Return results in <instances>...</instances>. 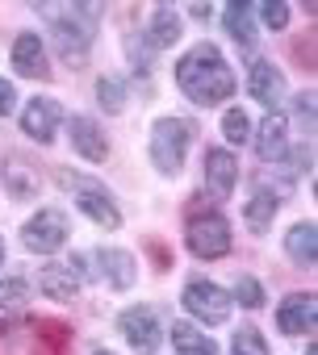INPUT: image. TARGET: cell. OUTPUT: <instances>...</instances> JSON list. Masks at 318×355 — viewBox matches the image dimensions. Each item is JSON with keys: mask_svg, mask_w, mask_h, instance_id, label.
Masks as SVG:
<instances>
[{"mask_svg": "<svg viewBox=\"0 0 318 355\" xmlns=\"http://www.w3.org/2000/svg\"><path fill=\"white\" fill-rule=\"evenodd\" d=\"M314 322H318V309H314V297L310 293H293L276 309V326L285 334H314Z\"/></svg>", "mask_w": 318, "mask_h": 355, "instance_id": "9c48e42d", "label": "cell"}, {"mask_svg": "<svg viewBox=\"0 0 318 355\" xmlns=\"http://www.w3.org/2000/svg\"><path fill=\"white\" fill-rule=\"evenodd\" d=\"M0 263H5V243H0Z\"/></svg>", "mask_w": 318, "mask_h": 355, "instance_id": "f1b7e54d", "label": "cell"}, {"mask_svg": "<svg viewBox=\"0 0 318 355\" xmlns=\"http://www.w3.org/2000/svg\"><path fill=\"white\" fill-rule=\"evenodd\" d=\"M235 180H239V163H235V155L222 150V146H214V150L206 155V193H210L214 201H226L231 189H235Z\"/></svg>", "mask_w": 318, "mask_h": 355, "instance_id": "52a82bcc", "label": "cell"}, {"mask_svg": "<svg viewBox=\"0 0 318 355\" xmlns=\"http://www.w3.org/2000/svg\"><path fill=\"white\" fill-rule=\"evenodd\" d=\"M97 263H105V280L113 284V288H130L134 284V259L126 255V251H101L97 255Z\"/></svg>", "mask_w": 318, "mask_h": 355, "instance_id": "2e32d148", "label": "cell"}, {"mask_svg": "<svg viewBox=\"0 0 318 355\" xmlns=\"http://www.w3.org/2000/svg\"><path fill=\"white\" fill-rule=\"evenodd\" d=\"M247 88H251V96H256L264 109H272V113H276V105H281V96H285V80H281V71H276L268 59H256V63H251Z\"/></svg>", "mask_w": 318, "mask_h": 355, "instance_id": "8fae6325", "label": "cell"}, {"mask_svg": "<svg viewBox=\"0 0 318 355\" xmlns=\"http://www.w3.org/2000/svg\"><path fill=\"white\" fill-rule=\"evenodd\" d=\"M26 297H30V284H26L22 276L0 280V309H22V305H26Z\"/></svg>", "mask_w": 318, "mask_h": 355, "instance_id": "603a6c76", "label": "cell"}, {"mask_svg": "<svg viewBox=\"0 0 318 355\" xmlns=\"http://www.w3.org/2000/svg\"><path fill=\"white\" fill-rule=\"evenodd\" d=\"M122 334L130 338V347H134L138 355H155V347H159V313H155L151 305L126 309V313H122Z\"/></svg>", "mask_w": 318, "mask_h": 355, "instance_id": "8992f818", "label": "cell"}, {"mask_svg": "<svg viewBox=\"0 0 318 355\" xmlns=\"http://www.w3.org/2000/svg\"><path fill=\"white\" fill-rule=\"evenodd\" d=\"M13 63H17V71L26 80H42L47 76V46H42V38L38 34H22L13 42Z\"/></svg>", "mask_w": 318, "mask_h": 355, "instance_id": "7c38bea8", "label": "cell"}, {"mask_svg": "<svg viewBox=\"0 0 318 355\" xmlns=\"http://www.w3.org/2000/svg\"><path fill=\"white\" fill-rule=\"evenodd\" d=\"M181 38V17L172 13V9H155V17H151V34H147V42L155 46V51H164V46H172Z\"/></svg>", "mask_w": 318, "mask_h": 355, "instance_id": "d6986e66", "label": "cell"}, {"mask_svg": "<svg viewBox=\"0 0 318 355\" xmlns=\"http://www.w3.org/2000/svg\"><path fill=\"white\" fill-rule=\"evenodd\" d=\"M59 121H63V109H59L55 101H47V96H34V101L22 109V130H26L34 142H51L55 130H59Z\"/></svg>", "mask_w": 318, "mask_h": 355, "instance_id": "ba28073f", "label": "cell"}, {"mask_svg": "<svg viewBox=\"0 0 318 355\" xmlns=\"http://www.w3.org/2000/svg\"><path fill=\"white\" fill-rule=\"evenodd\" d=\"M38 284H42V293H47L51 301H72V297H76V288H80V280H76V272H72V268H47Z\"/></svg>", "mask_w": 318, "mask_h": 355, "instance_id": "e0dca14e", "label": "cell"}, {"mask_svg": "<svg viewBox=\"0 0 318 355\" xmlns=\"http://www.w3.org/2000/svg\"><path fill=\"white\" fill-rule=\"evenodd\" d=\"M185 243H189L193 255H201V259H218V255L231 251V226H226L222 214H201V218L189 222Z\"/></svg>", "mask_w": 318, "mask_h": 355, "instance_id": "277c9868", "label": "cell"}, {"mask_svg": "<svg viewBox=\"0 0 318 355\" xmlns=\"http://www.w3.org/2000/svg\"><path fill=\"white\" fill-rule=\"evenodd\" d=\"M260 17H264L268 30H285L289 26V9L285 5H272V0H268V5H260Z\"/></svg>", "mask_w": 318, "mask_h": 355, "instance_id": "4316f807", "label": "cell"}, {"mask_svg": "<svg viewBox=\"0 0 318 355\" xmlns=\"http://www.w3.org/2000/svg\"><path fill=\"white\" fill-rule=\"evenodd\" d=\"M256 150H260V159H268V163L289 150V121H285L281 113H268V117H264V125H260V134H256Z\"/></svg>", "mask_w": 318, "mask_h": 355, "instance_id": "4fadbf2b", "label": "cell"}, {"mask_svg": "<svg viewBox=\"0 0 318 355\" xmlns=\"http://www.w3.org/2000/svg\"><path fill=\"white\" fill-rule=\"evenodd\" d=\"M97 96H101V105H105L109 113H117V109H122V101H126V88H117V80H101Z\"/></svg>", "mask_w": 318, "mask_h": 355, "instance_id": "484cf974", "label": "cell"}, {"mask_svg": "<svg viewBox=\"0 0 318 355\" xmlns=\"http://www.w3.org/2000/svg\"><path fill=\"white\" fill-rule=\"evenodd\" d=\"M231 355H268V343H264V334H260V330L239 326V330H235V338H231Z\"/></svg>", "mask_w": 318, "mask_h": 355, "instance_id": "7402d4cb", "label": "cell"}, {"mask_svg": "<svg viewBox=\"0 0 318 355\" xmlns=\"http://www.w3.org/2000/svg\"><path fill=\"white\" fill-rule=\"evenodd\" d=\"M67 184L76 189V205H80V209L97 222V226H109V230H113V226L122 222V214H117L113 197H109L101 184H76V180H67Z\"/></svg>", "mask_w": 318, "mask_h": 355, "instance_id": "30bf717a", "label": "cell"}, {"mask_svg": "<svg viewBox=\"0 0 318 355\" xmlns=\"http://www.w3.org/2000/svg\"><path fill=\"white\" fill-rule=\"evenodd\" d=\"M185 309H189L193 318L218 326V322L231 318V297H226L218 284H210V280H189V284H185Z\"/></svg>", "mask_w": 318, "mask_h": 355, "instance_id": "5b68a950", "label": "cell"}, {"mask_svg": "<svg viewBox=\"0 0 318 355\" xmlns=\"http://www.w3.org/2000/svg\"><path fill=\"white\" fill-rule=\"evenodd\" d=\"M235 301H239L243 309H260V305H264V288H260L251 276H243V280L235 284Z\"/></svg>", "mask_w": 318, "mask_h": 355, "instance_id": "d4e9b609", "label": "cell"}, {"mask_svg": "<svg viewBox=\"0 0 318 355\" xmlns=\"http://www.w3.org/2000/svg\"><path fill=\"white\" fill-rule=\"evenodd\" d=\"M172 347H176V355H214V343L197 326H189V322L172 326Z\"/></svg>", "mask_w": 318, "mask_h": 355, "instance_id": "ac0fdd59", "label": "cell"}, {"mask_svg": "<svg viewBox=\"0 0 318 355\" xmlns=\"http://www.w3.org/2000/svg\"><path fill=\"white\" fill-rule=\"evenodd\" d=\"M189 142H193V125L189 121H181V117L155 121V130H151V159H155V167L164 175H176L181 163H185Z\"/></svg>", "mask_w": 318, "mask_h": 355, "instance_id": "7a4b0ae2", "label": "cell"}, {"mask_svg": "<svg viewBox=\"0 0 318 355\" xmlns=\"http://www.w3.org/2000/svg\"><path fill=\"white\" fill-rule=\"evenodd\" d=\"M67 218L59 209H38L26 226H22V243L34 251V255H55L63 243H67Z\"/></svg>", "mask_w": 318, "mask_h": 355, "instance_id": "3957f363", "label": "cell"}, {"mask_svg": "<svg viewBox=\"0 0 318 355\" xmlns=\"http://www.w3.org/2000/svg\"><path fill=\"white\" fill-rule=\"evenodd\" d=\"M222 21H226V30H231L239 42H251V38H256V9L243 5V0H235V5L222 9Z\"/></svg>", "mask_w": 318, "mask_h": 355, "instance_id": "ffe728a7", "label": "cell"}, {"mask_svg": "<svg viewBox=\"0 0 318 355\" xmlns=\"http://www.w3.org/2000/svg\"><path fill=\"white\" fill-rule=\"evenodd\" d=\"M72 146H76L84 159H92V163H101V159L109 155V142H105L101 125L88 121V117H72Z\"/></svg>", "mask_w": 318, "mask_h": 355, "instance_id": "5bb4252c", "label": "cell"}, {"mask_svg": "<svg viewBox=\"0 0 318 355\" xmlns=\"http://www.w3.org/2000/svg\"><path fill=\"white\" fill-rule=\"evenodd\" d=\"M314 243H318V234H314V226H310V222L293 226V230H289V239H285L289 255H293L301 268H314Z\"/></svg>", "mask_w": 318, "mask_h": 355, "instance_id": "44dd1931", "label": "cell"}, {"mask_svg": "<svg viewBox=\"0 0 318 355\" xmlns=\"http://www.w3.org/2000/svg\"><path fill=\"white\" fill-rule=\"evenodd\" d=\"M243 218H247V226H251L256 234H264V230L272 226V218H276V197H272L268 189H256L251 201H247V209H243Z\"/></svg>", "mask_w": 318, "mask_h": 355, "instance_id": "9a60e30c", "label": "cell"}, {"mask_svg": "<svg viewBox=\"0 0 318 355\" xmlns=\"http://www.w3.org/2000/svg\"><path fill=\"white\" fill-rule=\"evenodd\" d=\"M97 355H113V351H97Z\"/></svg>", "mask_w": 318, "mask_h": 355, "instance_id": "f546056e", "label": "cell"}, {"mask_svg": "<svg viewBox=\"0 0 318 355\" xmlns=\"http://www.w3.org/2000/svg\"><path fill=\"white\" fill-rule=\"evenodd\" d=\"M13 105H17V92H13V84H9V80H0V117H5V113H13Z\"/></svg>", "mask_w": 318, "mask_h": 355, "instance_id": "83f0119b", "label": "cell"}, {"mask_svg": "<svg viewBox=\"0 0 318 355\" xmlns=\"http://www.w3.org/2000/svg\"><path fill=\"white\" fill-rule=\"evenodd\" d=\"M176 84L197 101V105H222L235 96V76L226 67V59L218 55V46L201 42L193 46L181 63H176Z\"/></svg>", "mask_w": 318, "mask_h": 355, "instance_id": "6da1fadb", "label": "cell"}, {"mask_svg": "<svg viewBox=\"0 0 318 355\" xmlns=\"http://www.w3.org/2000/svg\"><path fill=\"white\" fill-rule=\"evenodd\" d=\"M222 134H226V142H247L251 138V130H247V113L243 109H226V117H222Z\"/></svg>", "mask_w": 318, "mask_h": 355, "instance_id": "cb8c5ba5", "label": "cell"}]
</instances>
